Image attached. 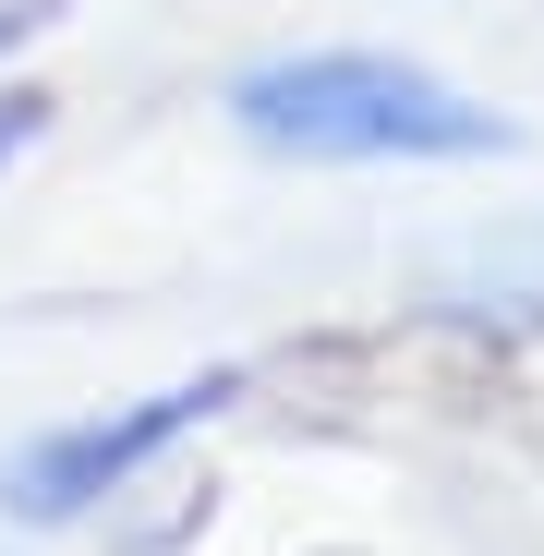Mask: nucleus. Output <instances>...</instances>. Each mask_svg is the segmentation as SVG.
<instances>
[{"label":"nucleus","mask_w":544,"mask_h":556,"mask_svg":"<svg viewBox=\"0 0 544 556\" xmlns=\"http://www.w3.org/2000/svg\"><path fill=\"white\" fill-rule=\"evenodd\" d=\"M218 122L279 169H496L520 157V122L484 85L435 73L423 49H388V37L254 49L218 85Z\"/></svg>","instance_id":"f257e3e1"},{"label":"nucleus","mask_w":544,"mask_h":556,"mask_svg":"<svg viewBox=\"0 0 544 556\" xmlns=\"http://www.w3.org/2000/svg\"><path fill=\"white\" fill-rule=\"evenodd\" d=\"M266 388V363L254 351H218V363H181V376L134 388V400H98V412H61L37 435L0 447V520L61 544V532H98L146 472H169L194 435H218L242 400Z\"/></svg>","instance_id":"f03ea898"},{"label":"nucleus","mask_w":544,"mask_h":556,"mask_svg":"<svg viewBox=\"0 0 544 556\" xmlns=\"http://www.w3.org/2000/svg\"><path fill=\"white\" fill-rule=\"evenodd\" d=\"M49 122H61V98H49V85H37V73H0V181H13V169L49 146Z\"/></svg>","instance_id":"7ed1b4c3"},{"label":"nucleus","mask_w":544,"mask_h":556,"mask_svg":"<svg viewBox=\"0 0 544 556\" xmlns=\"http://www.w3.org/2000/svg\"><path fill=\"white\" fill-rule=\"evenodd\" d=\"M61 25H73V0H0V73H13L37 37H61Z\"/></svg>","instance_id":"20e7f679"}]
</instances>
